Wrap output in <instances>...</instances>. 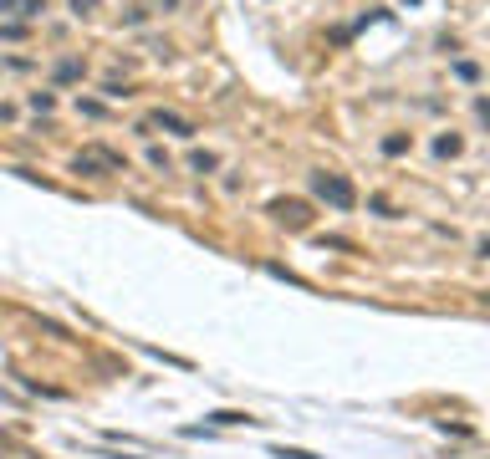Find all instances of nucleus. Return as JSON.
Instances as JSON below:
<instances>
[{
	"instance_id": "f257e3e1",
	"label": "nucleus",
	"mask_w": 490,
	"mask_h": 459,
	"mask_svg": "<svg viewBox=\"0 0 490 459\" xmlns=\"http://www.w3.org/2000/svg\"><path fill=\"white\" fill-rule=\"evenodd\" d=\"M312 189L322 194L327 204H337V209H353V184H348V179H337V173H317V179H312Z\"/></svg>"
},
{
	"instance_id": "39448f33",
	"label": "nucleus",
	"mask_w": 490,
	"mask_h": 459,
	"mask_svg": "<svg viewBox=\"0 0 490 459\" xmlns=\"http://www.w3.org/2000/svg\"><path fill=\"white\" fill-rule=\"evenodd\" d=\"M92 6H97V0H72V11H77V16H87Z\"/></svg>"
},
{
	"instance_id": "f03ea898",
	"label": "nucleus",
	"mask_w": 490,
	"mask_h": 459,
	"mask_svg": "<svg viewBox=\"0 0 490 459\" xmlns=\"http://www.w3.org/2000/svg\"><path fill=\"white\" fill-rule=\"evenodd\" d=\"M276 220L291 225V230H302V225H307V204H296V200L286 204V200H281V204H276Z\"/></svg>"
},
{
	"instance_id": "7ed1b4c3",
	"label": "nucleus",
	"mask_w": 490,
	"mask_h": 459,
	"mask_svg": "<svg viewBox=\"0 0 490 459\" xmlns=\"http://www.w3.org/2000/svg\"><path fill=\"white\" fill-rule=\"evenodd\" d=\"M154 123H159V128H169V133H184V138L195 133V128H189L184 118H174V113H164V107H159V113H154Z\"/></svg>"
},
{
	"instance_id": "20e7f679",
	"label": "nucleus",
	"mask_w": 490,
	"mask_h": 459,
	"mask_svg": "<svg viewBox=\"0 0 490 459\" xmlns=\"http://www.w3.org/2000/svg\"><path fill=\"white\" fill-rule=\"evenodd\" d=\"M56 77H61V82H72V77H82V67H77V61H61Z\"/></svg>"
}]
</instances>
